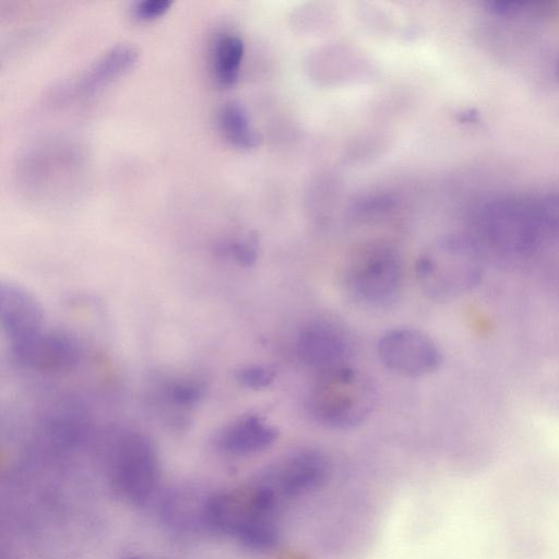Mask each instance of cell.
I'll use <instances>...</instances> for the list:
<instances>
[{
	"label": "cell",
	"mask_w": 559,
	"mask_h": 559,
	"mask_svg": "<svg viewBox=\"0 0 559 559\" xmlns=\"http://www.w3.org/2000/svg\"><path fill=\"white\" fill-rule=\"evenodd\" d=\"M416 275L428 298L452 301L480 284L484 261L479 248L472 240L447 237L423 251L416 263Z\"/></svg>",
	"instance_id": "cell-1"
},
{
	"label": "cell",
	"mask_w": 559,
	"mask_h": 559,
	"mask_svg": "<svg viewBox=\"0 0 559 559\" xmlns=\"http://www.w3.org/2000/svg\"><path fill=\"white\" fill-rule=\"evenodd\" d=\"M374 403L376 391L369 378L347 365L319 372L309 396L316 420L334 429L360 425Z\"/></svg>",
	"instance_id": "cell-2"
},
{
	"label": "cell",
	"mask_w": 559,
	"mask_h": 559,
	"mask_svg": "<svg viewBox=\"0 0 559 559\" xmlns=\"http://www.w3.org/2000/svg\"><path fill=\"white\" fill-rule=\"evenodd\" d=\"M478 233L502 252L527 254L548 235L537 200L499 197L487 201L477 214Z\"/></svg>",
	"instance_id": "cell-3"
},
{
	"label": "cell",
	"mask_w": 559,
	"mask_h": 559,
	"mask_svg": "<svg viewBox=\"0 0 559 559\" xmlns=\"http://www.w3.org/2000/svg\"><path fill=\"white\" fill-rule=\"evenodd\" d=\"M349 293L364 304L383 307L393 302L403 284V265L399 253L385 245L358 250L345 269Z\"/></svg>",
	"instance_id": "cell-4"
},
{
	"label": "cell",
	"mask_w": 559,
	"mask_h": 559,
	"mask_svg": "<svg viewBox=\"0 0 559 559\" xmlns=\"http://www.w3.org/2000/svg\"><path fill=\"white\" fill-rule=\"evenodd\" d=\"M159 478V463L153 441L140 432L123 436L114 449L110 480L124 500L142 504L153 495Z\"/></svg>",
	"instance_id": "cell-5"
},
{
	"label": "cell",
	"mask_w": 559,
	"mask_h": 559,
	"mask_svg": "<svg viewBox=\"0 0 559 559\" xmlns=\"http://www.w3.org/2000/svg\"><path fill=\"white\" fill-rule=\"evenodd\" d=\"M378 356L391 371L404 377H423L436 371L442 355L426 333L411 328L393 329L384 333L377 346Z\"/></svg>",
	"instance_id": "cell-6"
},
{
	"label": "cell",
	"mask_w": 559,
	"mask_h": 559,
	"mask_svg": "<svg viewBox=\"0 0 559 559\" xmlns=\"http://www.w3.org/2000/svg\"><path fill=\"white\" fill-rule=\"evenodd\" d=\"M12 354L21 366L50 374L69 373L81 360L78 341L62 331H45L11 344Z\"/></svg>",
	"instance_id": "cell-7"
},
{
	"label": "cell",
	"mask_w": 559,
	"mask_h": 559,
	"mask_svg": "<svg viewBox=\"0 0 559 559\" xmlns=\"http://www.w3.org/2000/svg\"><path fill=\"white\" fill-rule=\"evenodd\" d=\"M296 350L302 364L322 372L346 365L349 341L337 325L316 321L299 332Z\"/></svg>",
	"instance_id": "cell-8"
},
{
	"label": "cell",
	"mask_w": 559,
	"mask_h": 559,
	"mask_svg": "<svg viewBox=\"0 0 559 559\" xmlns=\"http://www.w3.org/2000/svg\"><path fill=\"white\" fill-rule=\"evenodd\" d=\"M0 323L10 345L43 330L44 312L36 297L23 286L2 282L0 286Z\"/></svg>",
	"instance_id": "cell-9"
},
{
	"label": "cell",
	"mask_w": 559,
	"mask_h": 559,
	"mask_svg": "<svg viewBox=\"0 0 559 559\" xmlns=\"http://www.w3.org/2000/svg\"><path fill=\"white\" fill-rule=\"evenodd\" d=\"M328 475L325 456L314 450L295 453L264 479L285 497H298L320 487Z\"/></svg>",
	"instance_id": "cell-10"
},
{
	"label": "cell",
	"mask_w": 559,
	"mask_h": 559,
	"mask_svg": "<svg viewBox=\"0 0 559 559\" xmlns=\"http://www.w3.org/2000/svg\"><path fill=\"white\" fill-rule=\"evenodd\" d=\"M278 431L259 415H245L228 424L217 436L219 450L231 455L254 454L270 448Z\"/></svg>",
	"instance_id": "cell-11"
},
{
	"label": "cell",
	"mask_w": 559,
	"mask_h": 559,
	"mask_svg": "<svg viewBox=\"0 0 559 559\" xmlns=\"http://www.w3.org/2000/svg\"><path fill=\"white\" fill-rule=\"evenodd\" d=\"M138 57L139 50L133 44L111 46L84 71L78 91L83 95L93 94L132 67Z\"/></svg>",
	"instance_id": "cell-12"
},
{
	"label": "cell",
	"mask_w": 559,
	"mask_h": 559,
	"mask_svg": "<svg viewBox=\"0 0 559 559\" xmlns=\"http://www.w3.org/2000/svg\"><path fill=\"white\" fill-rule=\"evenodd\" d=\"M243 53L242 40L235 34L224 33L217 36L212 50L213 73L224 86L231 85L238 76Z\"/></svg>",
	"instance_id": "cell-13"
},
{
	"label": "cell",
	"mask_w": 559,
	"mask_h": 559,
	"mask_svg": "<svg viewBox=\"0 0 559 559\" xmlns=\"http://www.w3.org/2000/svg\"><path fill=\"white\" fill-rule=\"evenodd\" d=\"M219 124L225 136L235 145L250 147L258 142L251 130L242 106L236 102L227 103L219 112Z\"/></svg>",
	"instance_id": "cell-14"
},
{
	"label": "cell",
	"mask_w": 559,
	"mask_h": 559,
	"mask_svg": "<svg viewBox=\"0 0 559 559\" xmlns=\"http://www.w3.org/2000/svg\"><path fill=\"white\" fill-rule=\"evenodd\" d=\"M274 371L261 365L245 366L236 371L237 381L245 388L260 390L274 380Z\"/></svg>",
	"instance_id": "cell-15"
},
{
	"label": "cell",
	"mask_w": 559,
	"mask_h": 559,
	"mask_svg": "<svg viewBox=\"0 0 559 559\" xmlns=\"http://www.w3.org/2000/svg\"><path fill=\"white\" fill-rule=\"evenodd\" d=\"M203 394V389L195 381H176L168 388L170 401L178 406H191L198 403Z\"/></svg>",
	"instance_id": "cell-16"
},
{
	"label": "cell",
	"mask_w": 559,
	"mask_h": 559,
	"mask_svg": "<svg viewBox=\"0 0 559 559\" xmlns=\"http://www.w3.org/2000/svg\"><path fill=\"white\" fill-rule=\"evenodd\" d=\"M547 234L559 238V190L537 199Z\"/></svg>",
	"instance_id": "cell-17"
},
{
	"label": "cell",
	"mask_w": 559,
	"mask_h": 559,
	"mask_svg": "<svg viewBox=\"0 0 559 559\" xmlns=\"http://www.w3.org/2000/svg\"><path fill=\"white\" fill-rule=\"evenodd\" d=\"M218 250L224 255L233 258L235 261L242 265L252 264L257 257L253 242L246 238H238L223 242Z\"/></svg>",
	"instance_id": "cell-18"
},
{
	"label": "cell",
	"mask_w": 559,
	"mask_h": 559,
	"mask_svg": "<svg viewBox=\"0 0 559 559\" xmlns=\"http://www.w3.org/2000/svg\"><path fill=\"white\" fill-rule=\"evenodd\" d=\"M173 0H139L132 7L133 15L141 20L155 19L165 13Z\"/></svg>",
	"instance_id": "cell-19"
},
{
	"label": "cell",
	"mask_w": 559,
	"mask_h": 559,
	"mask_svg": "<svg viewBox=\"0 0 559 559\" xmlns=\"http://www.w3.org/2000/svg\"><path fill=\"white\" fill-rule=\"evenodd\" d=\"M129 559H145V558H142V557H132V558H129Z\"/></svg>",
	"instance_id": "cell-20"
},
{
	"label": "cell",
	"mask_w": 559,
	"mask_h": 559,
	"mask_svg": "<svg viewBox=\"0 0 559 559\" xmlns=\"http://www.w3.org/2000/svg\"><path fill=\"white\" fill-rule=\"evenodd\" d=\"M558 73H559V64H558Z\"/></svg>",
	"instance_id": "cell-21"
}]
</instances>
